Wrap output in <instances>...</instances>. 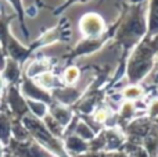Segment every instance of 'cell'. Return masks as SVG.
Segmentation results:
<instances>
[{
  "label": "cell",
  "mask_w": 158,
  "mask_h": 157,
  "mask_svg": "<svg viewBox=\"0 0 158 157\" xmlns=\"http://www.w3.org/2000/svg\"><path fill=\"white\" fill-rule=\"evenodd\" d=\"M82 29L86 35H98L103 29V22L96 15H87L82 19Z\"/></svg>",
  "instance_id": "1"
},
{
  "label": "cell",
  "mask_w": 158,
  "mask_h": 157,
  "mask_svg": "<svg viewBox=\"0 0 158 157\" xmlns=\"http://www.w3.org/2000/svg\"><path fill=\"white\" fill-rule=\"evenodd\" d=\"M39 83H40L42 86H44V88H50V86L53 85V77L50 74H47V72H44V74H42L40 77H39Z\"/></svg>",
  "instance_id": "2"
},
{
  "label": "cell",
  "mask_w": 158,
  "mask_h": 157,
  "mask_svg": "<svg viewBox=\"0 0 158 157\" xmlns=\"http://www.w3.org/2000/svg\"><path fill=\"white\" fill-rule=\"evenodd\" d=\"M78 77H79V72H78L77 68H69V70H67V72H65V81H67L68 83L75 82V81L78 79Z\"/></svg>",
  "instance_id": "3"
},
{
  "label": "cell",
  "mask_w": 158,
  "mask_h": 157,
  "mask_svg": "<svg viewBox=\"0 0 158 157\" xmlns=\"http://www.w3.org/2000/svg\"><path fill=\"white\" fill-rule=\"evenodd\" d=\"M140 93H142V91H140L139 88H136V86H132V88H128L125 91V97H128V99H136V97L140 96Z\"/></svg>",
  "instance_id": "4"
},
{
  "label": "cell",
  "mask_w": 158,
  "mask_h": 157,
  "mask_svg": "<svg viewBox=\"0 0 158 157\" xmlns=\"http://www.w3.org/2000/svg\"><path fill=\"white\" fill-rule=\"evenodd\" d=\"M96 118H97V120H101V121H103V120L106 118V113H104V111H98V113H97V117H96Z\"/></svg>",
  "instance_id": "5"
},
{
  "label": "cell",
  "mask_w": 158,
  "mask_h": 157,
  "mask_svg": "<svg viewBox=\"0 0 158 157\" xmlns=\"http://www.w3.org/2000/svg\"><path fill=\"white\" fill-rule=\"evenodd\" d=\"M2 86H3V82H2V79H0V89H2Z\"/></svg>",
  "instance_id": "6"
}]
</instances>
